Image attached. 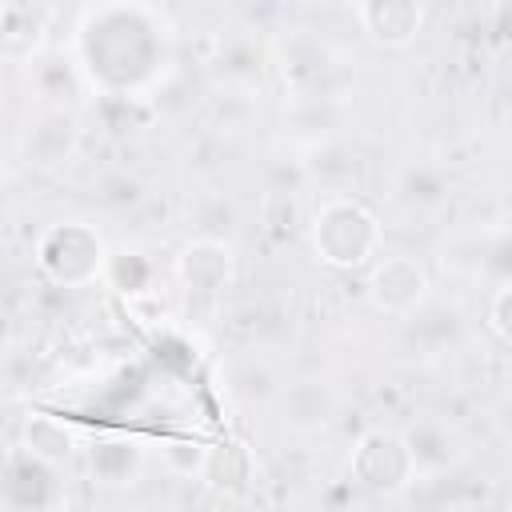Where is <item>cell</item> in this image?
<instances>
[{
	"label": "cell",
	"instance_id": "cell-2",
	"mask_svg": "<svg viewBox=\"0 0 512 512\" xmlns=\"http://www.w3.org/2000/svg\"><path fill=\"white\" fill-rule=\"evenodd\" d=\"M380 244H384V228L376 212L356 196H328L312 216L316 260L336 272L372 264V256H380Z\"/></svg>",
	"mask_w": 512,
	"mask_h": 512
},
{
	"label": "cell",
	"instance_id": "cell-13",
	"mask_svg": "<svg viewBox=\"0 0 512 512\" xmlns=\"http://www.w3.org/2000/svg\"><path fill=\"white\" fill-rule=\"evenodd\" d=\"M88 472L96 484H108V488L136 484L144 472V448L128 436H104L88 448Z\"/></svg>",
	"mask_w": 512,
	"mask_h": 512
},
{
	"label": "cell",
	"instance_id": "cell-16",
	"mask_svg": "<svg viewBox=\"0 0 512 512\" xmlns=\"http://www.w3.org/2000/svg\"><path fill=\"white\" fill-rule=\"evenodd\" d=\"M488 324H492V332H496L504 344H512V280H508V284H500V288L492 292Z\"/></svg>",
	"mask_w": 512,
	"mask_h": 512
},
{
	"label": "cell",
	"instance_id": "cell-8",
	"mask_svg": "<svg viewBox=\"0 0 512 512\" xmlns=\"http://www.w3.org/2000/svg\"><path fill=\"white\" fill-rule=\"evenodd\" d=\"M236 272V256H232V244L224 236H192L180 252H176V280L188 288V292H200V296H216L228 288Z\"/></svg>",
	"mask_w": 512,
	"mask_h": 512
},
{
	"label": "cell",
	"instance_id": "cell-9",
	"mask_svg": "<svg viewBox=\"0 0 512 512\" xmlns=\"http://www.w3.org/2000/svg\"><path fill=\"white\" fill-rule=\"evenodd\" d=\"M276 412H280V424L292 428V432H324L332 420H336V392L332 384L308 376V380H292L276 392Z\"/></svg>",
	"mask_w": 512,
	"mask_h": 512
},
{
	"label": "cell",
	"instance_id": "cell-10",
	"mask_svg": "<svg viewBox=\"0 0 512 512\" xmlns=\"http://www.w3.org/2000/svg\"><path fill=\"white\" fill-rule=\"evenodd\" d=\"M52 20V4L48 0H4L0 12V48L8 60H32L36 48L44 44Z\"/></svg>",
	"mask_w": 512,
	"mask_h": 512
},
{
	"label": "cell",
	"instance_id": "cell-4",
	"mask_svg": "<svg viewBox=\"0 0 512 512\" xmlns=\"http://www.w3.org/2000/svg\"><path fill=\"white\" fill-rule=\"evenodd\" d=\"M416 456L408 436L392 432V428H372L356 440L352 456H348V476L356 488L376 492V496H396L416 480Z\"/></svg>",
	"mask_w": 512,
	"mask_h": 512
},
{
	"label": "cell",
	"instance_id": "cell-6",
	"mask_svg": "<svg viewBox=\"0 0 512 512\" xmlns=\"http://www.w3.org/2000/svg\"><path fill=\"white\" fill-rule=\"evenodd\" d=\"M0 504L8 512H28V508H56L64 504V484H60V464L28 452V448H12L4 460V488H0Z\"/></svg>",
	"mask_w": 512,
	"mask_h": 512
},
{
	"label": "cell",
	"instance_id": "cell-14",
	"mask_svg": "<svg viewBox=\"0 0 512 512\" xmlns=\"http://www.w3.org/2000/svg\"><path fill=\"white\" fill-rule=\"evenodd\" d=\"M20 448H28V452H36V456H44V460H52V464H64V460H72V452L80 448V436H76V428H72L68 420H60V416L28 412V416L20 420Z\"/></svg>",
	"mask_w": 512,
	"mask_h": 512
},
{
	"label": "cell",
	"instance_id": "cell-15",
	"mask_svg": "<svg viewBox=\"0 0 512 512\" xmlns=\"http://www.w3.org/2000/svg\"><path fill=\"white\" fill-rule=\"evenodd\" d=\"M444 176L440 172H432V168H408L404 172V196L408 200H416V204H436V200H444Z\"/></svg>",
	"mask_w": 512,
	"mask_h": 512
},
{
	"label": "cell",
	"instance_id": "cell-18",
	"mask_svg": "<svg viewBox=\"0 0 512 512\" xmlns=\"http://www.w3.org/2000/svg\"><path fill=\"white\" fill-rule=\"evenodd\" d=\"M496 428H500V432L512 440V396H508V400L496 408Z\"/></svg>",
	"mask_w": 512,
	"mask_h": 512
},
{
	"label": "cell",
	"instance_id": "cell-3",
	"mask_svg": "<svg viewBox=\"0 0 512 512\" xmlns=\"http://www.w3.org/2000/svg\"><path fill=\"white\" fill-rule=\"evenodd\" d=\"M36 268L56 288H84L108 268V248L92 224L60 220L36 240Z\"/></svg>",
	"mask_w": 512,
	"mask_h": 512
},
{
	"label": "cell",
	"instance_id": "cell-11",
	"mask_svg": "<svg viewBox=\"0 0 512 512\" xmlns=\"http://www.w3.org/2000/svg\"><path fill=\"white\" fill-rule=\"evenodd\" d=\"M364 32L384 48H404L424 24V0H360Z\"/></svg>",
	"mask_w": 512,
	"mask_h": 512
},
{
	"label": "cell",
	"instance_id": "cell-19",
	"mask_svg": "<svg viewBox=\"0 0 512 512\" xmlns=\"http://www.w3.org/2000/svg\"><path fill=\"white\" fill-rule=\"evenodd\" d=\"M48 4H52V8H56V4H60V0H48Z\"/></svg>",
	"mask_w": 512,
	"mask_h": 512
},
{
	"label": "cell",
	"instance_id": "cell-12",
	"mask_svg": "<svg viewBox=\"0 0 512 512\" xmlns=\"http://www.w3.org/2000/svg\"><path fill=\"white\" fill-rule=\"evenodd\" d=\"M200 480L208 492L224 496L228 504L244 500V488L252 484V452L240 440H224L200 456Z\"/></svg>",
	"mask_w": 512,
	"mask_h": 512
},
{
	"label": "cell",
	"instance_id": "cell-5",
	"mask_svg": "<svg viewBox=\"0 0 512 512\" xmlns=\"http://www.w3.org/2000/svg\"><path fill=\"white\" fill-rule=\"evenodd\" d=\"M428 296H432V276L408 252H384L368 272V300L384 316L408 320L428 304Z\"/></svg>",
	"mask_w": 512,
	"mask_h": 512
},
{
	"label": "cell",
	"instance_id": "cell-7",
	"mask_svg": "<svg viewBox=\"0 0 512 512\" xmlns=\"http://www.w3.org/2000/svg\"><path fill=\"white\" fill-rule=\"evenodd\" d=\"M76 148H80V124L60 104H48L36 116H28V124L20 132V156H24V164L44 168V172L68 164L76 156Z\"/></svg>",
	"mask_w": 512,
	"mask_h": 512
},
{
	"label": "cell",
	"instance_id": "cell-17",
	"mask_svg": "<svg viewBox=\"0 0 512 512\" xmlns=\"http://www.w3.org/2000/svg\"><path fill=\"white\" fill-rule=\"evenodd\" d=\"M492 28L504 44H512V0H496L492 4Z\"/></svg>",
	"mask_w": 512,
	"mask_h": 512
},
{
	"label": "cell",
	"instance_id": "cell-1",
	"mask_svg": "<svg viewBox=\"0 0 512 512\" xmlns=\"http://www.w3.org/2000/svg\"><path fill=\"white\" fill-rule=\"evenodd\" d=\"M160 20L128 0H108L88 12L76 36L80 68L92 84L108 88L112 96H124L128 88L156 76L164 60V36Z\"/></svg>",
	"mask_w": 512,
	"mask_h": 512
}]
</instances>
